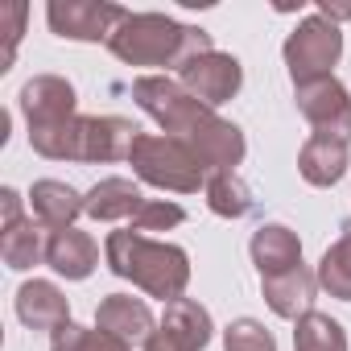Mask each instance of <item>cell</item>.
Instances as JSON below:
<instances>
[{"instance_id": "cell-25", "label": "cell", "mask_w": 351, "mask_h": 351, "mask_svg": "<svg viewBox=\"0 0 351 351\" xmlns=\"http://www.w3.org/2000/svg\"><path fill=\"white\" fill-rule=\"evenodd\" d=\"M50 351H128L124 339L99 330V326H79V322H66L50 335Z\"/></svg>"}, {"instance_id": "cell-16", "label": "cell", "mask_w": 351, "mask_h": 351, "mask_svg": "<svg viewBox=\"0 0 351 351\" xmlns=\"http://www.w3.org/2000/svg\"><path fill=\"white\" fill-rule=\"evenodd\" d=\"M248 252H252V265H256L261 277L289 273V269L302 265V240H298V232H289L285 223H265V228H256Z\"/></svg>"}, {"instance_id": "cell-17", "label": "cell", "mask_w": 351, "mask_h": 351, "mask_svg": "<svg viewBox=\"0 0 351 351\" xmlns=\"http://www.w3.org/2000/svg\"><path fill=\"white\" fill-rule=\"evenodd\" d=\"M347 165H351V149H347V141H339V136L314 132V136L302 145V153H298V169H302V178H306L310 186H335L343 173H347Z\"/></svg>"}, {"instance_id": "cell-27", "label": "cell", "mask_w": 351, "mask_h": 351, "mask_svg": "<svg viewBox=\"0 0 351 351\" xmlns=\"http://www.w3.org/2000/svg\"><path fill=\"white\" fill-rule=\"evenodd\" d=\"M186 219V211L178 203H165V199H145V207L132 215V232H169V228H178Z\"/></svg>"}, {"instance_id": "cell-29", "label": "cell", "mask_w": 351, "mask_h": 351, "mask_svg": "<svg viewBox=\"0 0 351 351\" xmlns=\"http://www.w3.org/2000/svg\"><path fill=\"white\" fill-rule=\"evenodd\" d=\"M0 207H5V219H0V228H13V223L25 219V215H21V195H17L13 186L0 191Z\"/></svg>"}, {"instance_id": "cell-30", "label": "cell", "mask_w": 351, "mask_h": 351, "mask_svg": "<svg viewBox=\"0 0 351 351\" xmlns=\"http://www.w3.org/2000/svg\"><path fill=\"white\" fill-rule=\"evenodd\" d=\"M318 17H326V21H351V0H322L318 5Z\"/></svg>"}, {"instance_id": "cell-20", "label": "cell", "mask_w": 351, "mask_h": 351, "mask_svg": "<svg viewBox=\"0 0 351 351\" xmlns=\"http://www.w3.org/2000/svg\"><path fill=\"white\" fill-rule=\"evenodd\" d=\"M50 252V228H42L38 219H21L13 228H0V256L9 269L25 273L34 265H42Z\"/></svg>"}, {"instance_id": "cell-4", "label": "cell", "mask_w": 351, "mask_h": 351, "mask_svg": "<svg viewBox=\"0 0 351 351\" xmlns=\"http://www.w3.org/2000/svg\"><path fill=\"white\" fill-rule=\"evenodd\" d=\"M132 99L145 116H153L161 124L165 136H186L191 128H199L215 108H207L203 99H195L178 79L169 75H145L132 83Z\"/></svg>"}, {"instance_id": "cell-10", "label": "cell", "mask_w": 351, "mask_h": 351, "mask_svg": "<svg viewBox=\"0 0 351 351\" xmlns=\"http://www.w3.org/2000/svg\"><path fill=\"white\" fill-rule=\"evenodd\" d=\"M75 104H79V95L62 75H34L21 87V112H25L29 128H50V124L79 116Z\"/></svg>"}, {"instance_id": "cell-19", "label": "cell", "mask_w": 351, "mask_h": 351, "mask_svg": "<svg viewBox=\"0 0 351 351\" xmlns=\"http://www.w3.org/2000/svg\"><path fill=\"white\" fill-rule=\"evenodd\" d=\"M83 203H87V215L91 219L116 223V219H132L145 207V195H141V186L132 178H104V182H95L83 195Z\"/></svg>"}, {"instance_id": "cell-1", "label": "cell", "mask_w": 351, "mask_h": 351, "mask_svg": "<svg viewBox=\"0 0 351 351\" xmlns=\"http://www.w3.org/2000/svg\"><path fill=\"white\" fill-rule=\"evenodd\" d=\"M108 50L128 66H165L182 71L195 58L211 54V34L199 25H182L165 13H128L116 34L108 38Z\"/></svg>"}, {"instance_id": "cell-28", "label": "cell", "mask_w": 351, "mask_h": 351, "mask_svg": "<svg viewBox=\"0 0 351 351\" xmlns=\"http://www.w3.org/2000/svg\"><path fill=\"white\" fill-rule=\"evenodd\" d=\"M0 21H9V29H5V42H9V50H5V71H9V62H13V54H17V42H21L25 5H9V9H0Z\"/></svg>"}, {"instance_id": "cell-6", "label": "cell", "mask_w": 351, "mask_h": 351, "mask_svg": "<svg viewBox=\"0 0 351 351\" xmlns=\"http://www.w3.org/2000/svg\"><path fill=\"white\" fill-rule=\"evenodd\" d=\"M128 17V9L108 5V0H50L46 21L66 42H108L116 25Z\"/></svg>"}, {"instance_id": "cell-22", "label": "cell", "mask_w": 351, "mask_h": 351, "mask_svg": "<svg viewBox=\"0 0 351 351\" xmlns=\"http://www.w3.org/2000/svg\"><path fill=\"white\" fill-rule=\"evenodd\" d=\"M203 191H207V207L219 219H244L252 211V191L244 186L240 173H211Z\"/></svg>"}, {"instance_id": "cell-15", "label": "cell", "mask_w": 351, "mask_h": 351, "mask_svg": "<svg viewBox=\"0 0 351 351\" xmlns=\"http://www.w3.org/2000/svg\"><path fill=\"white\" fill-rule=\"evenodd\" d=\"M29 207H34V219H38L42 228H50V232H66V228H75V219L87 211L83 195H79L75 186L58 182V178H42V182H34V191H29Z\"/></svg>"}, {"instance_id": "cell-3", "label": "cell", "mask_w": 351, "mask_h": 351, "mask_svg": "<svg viewBox=\"0 0 351 351\" xmlns=\"http://www.w3.org/2000/svg\"><path fill=\"white\" fill-rule=\"evenodd\" d=\"M132 173L141 182L157 186V191H173V195H195L199 186H207V169L203 161L178 141V136H161V132H141L132 141Z\"/></svg>"}, {"instance_id": "cell-23", "label": "cell", "mask_w": 351, "mask_h": 351, "mask_svg": "<svg viewBox=\"0 0 351 351\" xmlns=\"http://www.w3.org/2000/svg\"><path fill=\"white\" fill-rule=\"evenodd\" d=\"M79 141H83V116H71L50 128H29L34 153L50 157V161H79Z\"/></svg>"}, {"instance_id": "cell-13", "label": "cell", "mask_w": 351, "mask_h": 351, "mask_svg": "<svg viewBox=\"0 0 351 351\" xmlns=\"http://www.w3.org/2000/svg\"><path fill=\"white\" fill-rule=\"evenodd\" d=\"M17 318L29 326V330H58V326H66L71 322V302H66V293L54 285V281H25L21 289H17Z\"/></svg>"}, {"instance_id": "cell-9", "label": "cell", "mask_w": 351, "mask_h": 351, "mask_svg": "<svg viewBox=\"0 0 351 351\" xmlns=\"http://www.w3.org/2000/svg\"><path fill=\"white\" fill-rule=\"evenodd\" d=\"M178 83H182L195 99H203L207 108H219V104H228V99L240 91V83H244V66H240L232 54L211 50V54L195 58L191 66H182V71H178Z\"/></svg>"}, {"instance_id": "cell-11", "label": "cell", "mask_w": 351, "mask_h": 351, "mask_svg": "<svg viewBox=\"0 0 351 351\" xmlns=\"http://www.w3.org/2000/svg\"><path fill=\"white\" fill-rule=\"evenodd\" d=\"M136 136H141V128L124 116H83L79 161H120L132 153Z\"/></svg>"}, {"instance_id": "cell-8", "label": "cell", "mask_w": 351, "mask_h": 351, "mask_svg": "<svg viewBox=\"0 0 351 351\" xmlns=\"http://www.w3.org/2000/svg\"><path fill=\"white\" fill-rule=\"evenodd\" d=\"M298 112L314 124V132L322 136H339L351 145V91L330 75V79H314L298 87Z\"/></svg>"}, {"instance_id": "cell-14", "label": "cell", "mask_w": 351, "mask_h": 351, "mask_svg": "<svg viewBox=\"0 0 351 351\" xmlns=\"http://www.w3.org/2000/svg\"><path fill=\"white\" fill-rule=\"evenodd\" d=\"M95 326L124 339V343H149V335L157 330L149 306L141 298H132V293H108L99 302V310H95Z\"/></svg>"}, {"instance_id": "cell-12", "label": "cell", "mask_w": 351, "mask_h": 351, "mask_svg": "<svg viewBox=\"0 0 351 351\" xmlns=\"http://www.w3.org/2000/svg\"><path fill=\"white\" fill-rule=\"evenodd\" d=\"M261 293L269 302V310L277 318H289L298 322L302 314L314 310V293H318V273H310L306 265L289 269V273H273V277H261Z\"/></svg>"}, {"instance_id": "cell-26", "label": "cell", "mask_w": 351, "mask_h": 351, "mask_svg": "<svg viewBox=\"0 0 351 351\" xmlns=\"http://www.w3.org/2000/svg\"><path fill=\"white\" fill-rule=\"evenodd\" d=\"M223 351H277L273 335L265 330V322L256 318H236L223 330Z\"/></svg>"}, {"instance_id": "cell-18", "label": "cell", "mask_w": 351, "mask_h": 351, "mask_svg": "<svg viewBox=\"0 0 351 351\" xmlns=\"http://www.w3.org/2000/svg\"><path fill=\"white\" fill-rule=\"evenodd\" d=\"M46 265H50L58 277H66V281H83V277L95 273V265H99V248H95V240H91L87 232H79V228L50 232Z\"/></svg>"}, {"instance_id": "cell-21", "label": "cell", "mask_w": 351, "mask_h": 351, "mask_svg": "<svg viewBox=\"0 0 351 351\" xmlns=\"http://www.w3.org/2000/svg\"><path fill=\"white\" fill-rule=\"evenodd\" d=\"M293 351H347V330L330 314H302L293 322Z\"/></svg>"}, {"instance_id": "cell-2", "label": "cell", "mask_w": 351, "mask_h": 351, "mask_svg": "<svg viewBox=\"0 0 351 351\" xmlns=\"http://www.w3.org/2000/svg\"><path fill=\"white\" fill-rule=\"evenodd\" d=\"M108 269L124 281H132L136 289H145L157 302H178L191 285V256L178 244H157L132 228H120L108 236L104 244Z\"/></svg>"}, {"instance_id": "cell-7", "label": "cell", "mask_w": 351, "mask_h": 351, "mask_svg": "<svg viewBox=\"0 0 351 351\" xmlns=\"http://www.w3.org/2000/svg\"><path fill=\"white\" fill-rule=\"evenodd\" d=\"M211 330H215V322H211L207 306H199L195 298H178L165 306V318L149 335L145 351H203L211 343Z\"/></svg>"}, {"instance_id": "cell-24", "label": "cell", "mask_w": 351, "mask_h": 351, "mask_svg": "<svg viewBox=\"0 0 351 351\" xmlns=\"http://www.w3.org/2000/svg\"><path fill=\"white\" fill-rule=\"evenodd\" d=\"M318 289H326L339 302H351V228L322 252V261H318Z\"/></svg>"}, {"instance_id": "cell-5", "label": "cell", "mask_w": 351, "mask_h": 351, "mask_svg": "<svg viewBox=\"0 0 351 351\" xmlns=\"http://www.w3.org/2000/svg\"><path fill=\"white\" fill-rule=\"evenodd\" d=\"M285 66H289V79L293 87L302 83H314V79H330L335 62L343 58V34L335 21L326 17H306L289 38H285Z\"/></svg>"}]
</instances>
